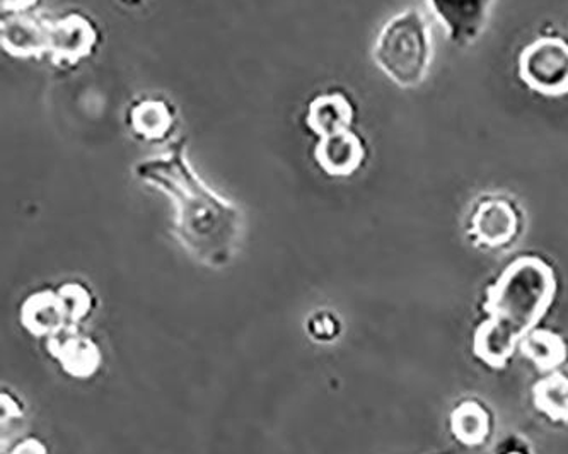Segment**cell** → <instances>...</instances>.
Listing matches in <instances>:
<instances>
[{"label": "cell", "mask_w": 568, "mask_h": 454, "mask_svg": "<svg viewBox=\"0 0 568 454\" xmlns=\"http://www.w3.org/2000/svg\"><path fill=\"white\" fill-rule=\"evenodd\" d=\"M133 173L171 200L174 238L192 259L209 269L233 262L243 240V212L200 180L186 159L185 139L135 164Z\"/></svg>", "instance_id": "obj_1"}, {"label": "cell", "mask_w": 568, "mask_h": 454, "mask_svg": "<svg viewBox=\"0 0 568 454\" xmlns=\"http://www.w3.org/2000/svg\"><path fill=\"white\" fill-rule=\"evenodd\" d=\"M555 296L554 270L535 256L516 260L488 291L490 314L475 335V354L488 366L503 367L517 342L531 333Z\"/></svg>", "instance_id": "obj_2"}, {"label": "cell", "mask_w": 568, "mask_h": 454, "mask_svg": "<svg viewBox=\"0 0 568 454\" xmlns=\"http://www.w3.org/2000/svg\"><path fill=\"white\" fill-rule=\"evenodd\" d=\"M432 30L427 18L410 8L393 16L374 44V60L399 88H417L430 71Z\"/></svg>", "instance_id": "obj_3"}, {"label": "cell", "mask_w": 568, "mask_h": 454, "mask_svg": "<svg viewBox=\"0 0 568 454\" xmlns=\"http://www.w3.org/2000/svg\"><path fill=\"white\" fill-rule=\"evenodd\" d=\"M519 78L535 93L548 98L568 94V43L558 37H541L523 49Z\"/></svg>", "instance_id": "obj_4"}, {"label": "cell", "mask_w": 568, "mask_h": 454, "mask_svg": "<svg viewBox=\"0 0 568 454\" xmlns=\"http://www.w3.org/2000/svg\"><path fill=\"white\" fill-rule=\"evenodd\" d=\"M97 31L84 16L71 14L57 21L37 19V57L52 56L53 63H78L91 56Z\"/></svg>", "instance_id": "obj_5"}, {"label": "cell", "mask_w": 568, "mask_h": 454, "mask_svg": "<svg viewBox=\"0 0 568 454\" xmlns=\"http://www.w3.org/2000/svg\"><path fill=\"white\" fill-rule=\"evenodd\" d=\"M497 0H427L447 37L454 44L469 47L487 30L491 9Z\"/></svg>", "instance_id": "obj_6"}, {"label": "cell", "mask_w": 568, "mask_h": 454, "mask_svg": "<svg viewBox=\"0 0 568 454\" xmlns=\"http://www.w3.org/2000/svg\"><path fill=\"white\" fill-rule=\"evenodd\" d=\"M473 238L487 248L509 244L519 231V214L503 196H488L478 203L471 218Z\"/></svg>", "instance_id": "obj_7"}, {"label": "cell", "mask_w": 568, "mask_h": 454, "mask_svg": "<svg viewBox=\"0 0 568 454\" xmlns=\"http://www.w3.org/2000/svg\"><path fill=\"white\" fill-rule=\"evenodd\" d=\"M364 155V144L351 130L320 139L316 148L317 163L332 176H351L361 168Z\"/></svg>", "instance_id": "obj_8"}, {"label": "cell", "mask_w": 568, "mask_h": 454, "mask_svg": "<svg viewBox=\"0 0 568 454\" xmlns=\"http://www.w3.org/2000/svg\"><path fill=\"white\" fill-rule=\"evenodd\" d=\"M352 104L344 94H325L316 98L307 111V125L320 139L347 132L351 127Z\"/></svg>", "instance_id": "obj_9"}, {"label": "cell", "mask_w": 568, "mask_h": 454, "mask_svg": "<svg viewBox=\"0 0 568 454\" xmlns=\"http://www.w3.org/2000/svg\"><path fill=\"white\" fill-rule=\"evenodd\" d=\"M130 125L141 138L148 141H161L171 132L173 113L163 101H142L130 111Z\"/></svg>", "instance_id": "obj_10"}, {"label": "cell", "mask_w": 568, "mask_h": 454, "mask_svg": "<svg viewBox=\"0 0 568 454\" xmlns=\"http://www.w3.org/2000/svg\"><path fill=\"white\" fill-rule=\"evenodd\" d=\"M523 352L541 370H554L565 361L567 349L560 336L547 330H535L523 340Z\"/></svg>", "instance_id": "obj_11"}, {"label": "cell", "mask_w": 568, "mask_h": 454, "mask_svg": "<svg viewBox=\"0 0 568 454\" xmlns=\"http://www.w3.org/2000/svg\"><path fill=\"white\" fill-rule=\"evenodd\" d=\"M454 436L465 444H480L488 434L487 412L478 403L466 402L454 411L453 418Z\"/></svg>", "instance_id": "obj_12"}, {"label": "cell", "mask_w": 568, "mask_h": 454, "mask_svg": "<svg viewBox=\"0 0 568 454\" xmlns=\"http://www.w3.org/2000/svg\"><path fill=\"white\" fill-rule=\"evenodd\" d=\"M536 406L555 421L568 418V380L564 374L542 380L535 389Z\"/></svg>", "instance_id": "obj_13"}, {"label": "cell", "mask_w": 568, "mask_h": 454, "mask_svg": "<svg viewBox=\"0 0 568 454\" xmlns=\"http://www.w3.org/2000/svg\"><path fill=\"white\" fill-rule=\"evenodd\" d=\"M307 330H310V335L316 339L317 342H329V340L338 335V323H336L332 314L320 311V313L311 316Z\"/></svg>", "instance_id": "obj_14"}, {"label": "cell", "mask_w": 568, "mask_h": 454, "mask_svg": "<svg viewBox=\"0 0 568 454\" xmlns=\"http://www.w3.org/2000/svg\"><path fill=\"white\" fill-rule=\"evenodd\" d=\"M38 0H2V12L9 14H19L30 9L31 6L37 4Z\"/></svg>", "instance_id": "obj_15"}]
</instances>
